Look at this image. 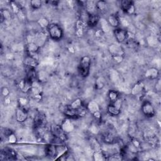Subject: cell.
Returning a JSON list of instances; mask_svg holds the SVG:
<instances>
[{"label":"cell","instance_id":"28","mask_svg":"<svg viewBox=\"0 0 161 161\" xmlns=\"http://www.w3.org/2000/svg\"><path fill=\"white\" fill-rule=\"evenodd\" d=\"M30 7L33 10H38L42 7V2L40 0H32L30 2Z\"/></svg>","mask_w":161,"mask_h":161},{"label":"cell","instance_id":"22","mask_svg":"<svg viewBox=\"0 0 161 161\" xmlns=\"http://www.w3.org/2000/svg\"><path fill=\"white\" fill-rule=\"evenodd\" d=\"M87 110L91 114H93L94 113H95L98 111H100L99 105L97 103H96L94 101H91L89 102V103L88 104V106H87Z\"/></svg>","mask_w":161,"mask_h":161},{"label":"cell","instance_id":"30","mask_svg":"<svg viewBox=\"0 0 161 161\" xmlns=\"http://www.w3.org/2000/svg\"><path fill=\"white\" fill-rule=\"evenodd\" d=\"M93 157H94V160L100 161V160H103L105 159L104 155L101 152H96V153H94Z\"/></svg>","mask_w":161,"mask_h":161},{"label":"cell","instance_id":"13","mask_svg":"<svg viewBox=\"0 0 161 161\" xmlns=\"http://www.w3.org/2000/svg\"><path fill=\"white\" fill-rule=\"evenodd\" d=\"M99 19H100V17L97 13L93 14V15H88L87 25L91 28H94L96 27V25L99 23Z\"/></svg>","mask_w":161,"mask_h":161},{"label":"cell","instance_id":"3","mask_svg":"<svg viewBox=\"0 0 161 161\" xmlns=\"http://www.w3.org/2000/svg\"><path fill=\"white\" fill-rule=\"evenodd\" d=\"M141 111L143 115L147 118H152L155 115V110L153 104L149 101L143 102L141 106Z\"/></svg>","mask_w":161,"mask_h":161},{"label":"cell","instance_id":"7","mask_svg":"<svg viewBox=\"0 0 161 161\" xmlns=\"http://www.w3.org/2000/svg\"><path fill=\"white\" fill-rule=\"evenodd\" d=\"M15 117H16V120L18 122L23 123L28 119V114L25 108L19 106L16 110Z\"/></svg>","mask_w":161,"mask_h":161},{"label":"cell","instance_id":"15","mask_svg":"<svg viewBox=\"0 0 161 161\" xmlns=\"http://www.w3.org/2000/svg\"><path fill=\"white\" fill-rule=\"evenodd\" d=\"M107 21H108L110 26L111 27L117 28H118L120 23V18L117 15H110L108 19H107Z\"/></svg>","mask_w":161,"mask_h":161},{"label":"cell","instance_id":"9","mask_svg":"<svg viewBox=\"0 0 161 161\" xmlns=\"http://www.w3.org/2000/svg\"><path fill=\"white\" fill-rule=\"evenodd\" d=\"M110 53L112 56H123L124 55V50L122 48V47L118 44L113 43L111 44L109 46L108 48Z\"/></svg>","mask_w":161,"mask_h":161},{"label":"cell","instance_id":"4","mask_svg":"<svg viewBox=\"0 0 161 161\" xmlns=\"http://www.w3.org/2000/svg\"><path fill=\"white\" fill-rule=\"evenodd\" d=\"M122 101L120 98L117 101L113 103H110L107 107V112L111 116H118L121 113Z\"/></svg>","mask_w":161,"mask_h":161},{"label":"cell","instance_id":"26","mask_svg":"<svg viewBox=\"0 0 161 161\" xmlns=\"http://www.w3.org/2000/svg\"><path fill=\"white\" fill-rule=\"evenodd\" d=\"M70 106L72 107V108L74 110H78L79 109H81V108L83 107V101L81 99H76L74 101H73L72 102V103L70 104Z\"/></svg>","mask_w":161,"mask_h":161},{"label":"cell","instance_id":"34","mask_svg":"<svg viewBox=\"0 0 161 161\" xmlns=\"http://www.w3.org/2000/svg\"><path fill=\"white\" fill-rule=\"evenodd\" d=\"M8 141H9V142L11 143H16V142H17V137H16L15 135L13 134V133H11V134L8 137Z\"/></svg>","mask_w":161,"mask_h":161},{"label":"cell","instance_id":"6","mask_svg":"<svg viewBox=\"0 0 161 161\" xmlns=\"http://www.w3.org/2000/svg\"><path fill=\"white\" fill-rule=\"evenodd\" d=\"M121 8L122 11L128 15H133L135 12V7L134 3L132 1H128V0H123L121 2Z\"/></svg>","mask_w":161,"mask_h":161},{"label":"cell","instance_id":"12","mask_svg":"<svg viewBox=\"0 0 161 161\" xmlns=\"http://www.w3.org/2000/svg\"><path fill=\"white\" fill-rule=\"evenodd\" d=\"M145 76L147 79L150 80L157 79L159 76V71L156 68H149L146 71Z\"/></svg>","mask_w":161,"mask_h":161},{"label":"cell","instance_id":"10","mask_svg":"<svg viewBox=\"0 0 161 161\" xmlns=\"http://www.w3.org/2000/svg\"><path fill=\"white\" fill-rule=\"evenodd\" d=\"M56 155L54 160L60 159L61 157H64L68 152V148L64 145H56Z\"/></svg>","mask_w":161,"mask_h":161},{"label":"cell","instance_id":"35","mask_svg":"<svg viewBox=\"0 0 161 161\" xmlns=\"http://www.w3.org/2000/svg\"><path fill=\"white\" fill-rule=\"evenodd\" d=\"M93 115L94 117V118L96 119V120H99L101 118V113L100 111H98V112L94 113L93 114Z\"/></svg>","mask_w":161,"mask_h":161},{"label":"cell","instance_id":"31","mask_svg":"<svg viewBox=\"0 0 161 161\" xmlns=\"http://www.w3.org/2000/svg\"><path fill=\"white\" fill-rule=\"evenodd\" d=\"M18 102H19V104H20V106L21 107H23V108H25V106H26L28 103V100L25 98H23V97H21L18 99Z\"/></svg>","mask_w":161,"mask_h":161},{"label":"cell","instance_id":"14","mask_svg":"<svg viewBox=\"0 0 161 161\" xmlns=\"http://www.w3.org/2000/svg\"><path fill=\"white\" fill-rule=\"evenodd\" d=\"M24 64L28 68L35 69L37 67L38 63L35 57L27 55L24 59Z\"/></svg>","mask_w":161,"mask_h":161},{"label":"cell","instance_id":"1","mask_svg":"<svg viewBox=\"0 0 161 161\" xmlns=\"http://www.w3.org/2000/svg\"><path fill=\"white\" fill-rule=\"evenodd\" d=\"M47 29L48 34L52 40L59 41L63 37V29L61 25L58 23H50Z\"/></svg>","mask_w":161,"mask_h":161},{"label":"cell","instance_id":"24","mask_svg":"<svg viewBox=\"0 0 161 161\" xmlns=\"http://www.w3.org/2000/svg\"><path fill=\"white\" fill-rule=\"evenodd\" d=\"M106 85V80L103 77H99L96 79L95 83H94V87L95 89L97 90H101Z\"/></svg>","mask_w":161,"mask_h":161},{"label":"cell","instance_id":"18","mask_svg":"<svg viewBox=\"0 0 161 161\" xmlns=\"http://www.w3.org/2000/svg\"><path fill=\"white\" fill-rule=\"evenodd\" d=\"M99 23H100V25H101V30L104 33H108L110 32L111 27L110 26L107 20H106L104 18H100Z\"/></svg>","mask_w":161,"mask_h":161},{"label":"cell","instance_id":"5","mask_svg":"<svg viewBox=\"0 0 161 161\" xmlns=\"http://www.w3.org/2000/svg\"><path fill=\"white\" fill-rule=\"evenodd\" d=\"M113 33L116 40L120 43L126 42L129 37V33L128 30L119 27L114 30Z\"/></svg>","mask_w":161,"mask_h":161},{"label":"cell","instance_id":"33","mask_svg":"<svg viewBox=\"0 0 161 161\" xmlns=\"http://www.w3.org/2000/svg\"><path fill=\"white\" fill-rule=\"evenodd\" d=\"M10 91L7 87H3L2 89V94L5 97H8L10 96Z\"/></svg>","mask_w":161,"mask_h":161},{"label":"cell","instance_id":"19","mask_svg":"<svg viewBox=\"0 0 161 161\" xmlns=\"http://www.w3.org/2000/svg\"><path fill=\"white\" fill-rule=\"evenodd\" d=\"M103 141L107 144H112L114 143L116 141L115 137L110 133H105L102 136Z\"/></svg>","mask_w":161,"mask_h":161},{"label":"cell","instance_id":"27","mask_svg":"<svg viewBox=\"0 0 161 161\" xmlns=\"http://www.w3.org/2000/svg\"><path fill=\"white\" fill-rule=\"evenodd\" d=\"M0 15H1V23H2L5 20H8L11 17V13L8 10H2L1 13H0Z\"/></svg>","mask_w":161,"mask_h":161},{"label":"cell","instance_id":"29","mask_svg":"<svg viewBox=\"0 0 161 161\" xmlns=\"http://www.w3.org/2000/svg\"><path fill=\"white\" fill-rule=\"evenodd\" d=\"M38 24L40 25V27L42 28H47L50 25V22L48 20L45 18H41L37 21Z\"/></svg>","mask_w":161,"mask_h":161},{"label":"cell","instance_id":"37","mask_svg":"<svg viewBox=\"0 0 161 161\" xmlns=\"http://www.w3.org/2000/svg\"><path fill=\"white\" fill-rule=\"evenodd\" d=\"M132 143L137 148H138L139 146H140V145L139 141H138V140H133L132 141Z\"/></svg>","mask_w":161,"mask_h":161},{"label":"cell","instance_id":"23","mask_svg":"<svg viewBox=\"0 0 161 161\" xmlns=\"http://www.w3.org/2000/svg\"><path fill=\"white\" fill-rule=\"evenodd\" d=\"M108 98L110 101V103H115V101H117L120 98L119 93L117 91L113 90V89L110 90L108 91Z\"/></svg>","mask_w":161,"mask_h":161},{"label":"cell","instance_id":"36","mask_svg":"<svg viewBox=\"0 0 161 161\" xmlns=\"http://www.w3.org/2000/svg\"><path fill=\"white\" fill-rule=\"evenodd\" d=\"M155 89L156 91H160V79H158L156 82L155 86Z\"/></svg>","mask_w":161,"mask_h":161},{"label":"cell","instance_id":"2","mask_svg":"<svg viewBox=\"0 0 161 161\" xmlns=\"http://www.w3.org/2000/svg\"><path fill=\"white\" fill-rule=\"evenodd\" d=\"M91 58L89 56H83L79 62L78 66V73L82 78H87L90 73Z\"/></svg>","mask_w":161,"mask_h":161},{"label":"cell","instance_id":"11","mask_svg":"<svg viewBox=\"0 0 161 161\" xmlns=\"http://www.w3.org/2000/svg\"><path fill=\"white\" fill-rule=\"evenodd\" d=\"M40 47L35 42H30L26 46V51L27 56L34 57L38 52Z\"/></svg>","mask_w":161,"mask_h":161},{"label":"cell","instance_id":"17","mask_svg":"<svg viewBox=\"0 0 161 161\" xmlns=\"http://www.w3.org/2000/svg\"><path fill=\"white\" fill-rule=\"evenodd\" d=\"M86 8L88 13V15H93L96 13V2L93 1H88L86 2Z\"/></svg>","mask_w":161,"mask_h":161},{"label":"cell","instance_id":"21","mask_svg":"<svg viewBox=\"0 0 161 161\" xmlns=\"http://www.w3.org/2000/svg\"><path fill=\"white\" fill-rule=\"evenodd\" d=\"M63 130L66 132H71L74 130V125L69 119L65 120L61 125Z\"/></svg>","mask_w":161,"mask_h":161},{"label":"cell","instance_id":"16","mask_svg":"<svg viewBox=\"0 0 161 161\" xmlns=\"http://www.w3.org/2000/svg\"><path fill=\"white\" fill-rule=\"evenodd\" d=\"M144 84L143 82L140 81V82H138L137 83H136L132 88L131 90V93L132 94L134 95V96H137L138 94H139L140 93H142V91L144 89Z\"/></svg>","mask_w":161,"mask_h":161},{"label":"cell","instance_id":"32","mask_svg":"<svg viewBox=\"0 0 161 161\" xmlns=\"http://www.w3.org/2000/svg\"><path fill=\"white\" fill-rule=\"evenodd\" d=\"M113 60L117 63V64H120L123 62V56H112Z\"/></svg>","mask_w":161,"mask_h":161},{"label":"cell","instance_id":"8","mask_svg":"<svg viewBox=\"0 0 161 161\" xmlns=\"http://www.w3.org/2000/svg\"><path fill=\"white\" fill-rule=\"evenodd\" d=\"M63 113L69 118H76L79 117L78 110L73 109L72 107L69 105L64 106L62 108Z\"/></svg>","mask_w":161,"mask_h":161},{"label":"cell","instance_id":"20","mask_svg":"<svg viewBox=\"0 0 161 161\" xmlns=\"http://www.w3.org/2000/svg\"><path fill=\"white\" fill-rule=\"evenodd\" d=\"M45 153L47 156L50 157H53V159L55 158L56 155V147L55 145L50 144L47 145L45 148Z\"/></svg>","mask_w":161,"mask_h":161},{"label":"cell","instance_id":"25","mask_svg":"<svg viewBox=\"0 0 161 161\" xmlns=\"http://www.w3.org/2000/svg\"><path fill=\"white\" fill-rule=\"evenodd\" d=\"M96 7L98 11L103 12L107 10L108 5L105 1H98L96 2Z\"/></svg>","mask_w":161,"mask_h":161}]
</instances>
